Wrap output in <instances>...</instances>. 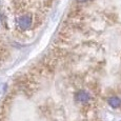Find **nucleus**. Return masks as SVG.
I'll use <instances>...</instances> for the list:
<instances>
[{"label":"nucleus","instance_id":"obj_3","mask_svg":"<svg viewBox=\"0 0 121 121\" xmlns=\"http://www.w3.org/2000/svg\"><path fill=\"white\" fill-rule=\"evenodd\" d=\"M108 104H110L112 108H119V106L121 105V99L118 98V97H116V96L110 97L108 100Z\"/></svg>","mask_w":121,"mask_h":121},{"label":"nucleus","instance_id":"obj_4","mask_svg":"<svg viewBox=\"0 0 121 121\" xmlns=\"http://www.w3.org/2000/svg\"><path fill=\"white\" fill-rule=\"evenodd\" d=\"M77 2H79V3H83V2H86L87 0H76Z\"/></svg>","mask_w":121,"mask_h":121},{"label":"nucleus","instance_id":"obj_1","mask_svg":"<svg viewBox=\"0 0 121 121\" xmlns=\"http://www.w3.org/2000/svg\"><path fill=\"white\" fill-rule=\"evenodd\" d=\"M17 26L20 31H27L33 24V17L31 14H23L17 18Z\"/></svg>","mask_w":121,"mask_h":121},{"label":"nucleus","instance_id":"obj_5","mask_svg":"<svg viewBox=\"0 0 121 121\" xmlns=\"http://www.w3.org/2000/svg\"><path fill=\"white\" fill-rule=\"evenodd\" d=\"M120 121H121V120H120Z\"/></svg>","mask_w":121,"mask_h":121},{"label":"nucleus","instance_id":"obj_2","mask_svg":"<svg viewBox=\"0 0 121 121\" xmlns=\"http://www.w3.org/2000/svg\"><path fill=\"white\" fill-rule=\"evenodd\" d=\"M75 98L77 101L81 102V103H85V102H87L91 99V97H90V94L87 92H85V91H79V92L76 93Z\"/></svg>","mask_w":121,"mask_h":121}]
</instances>
